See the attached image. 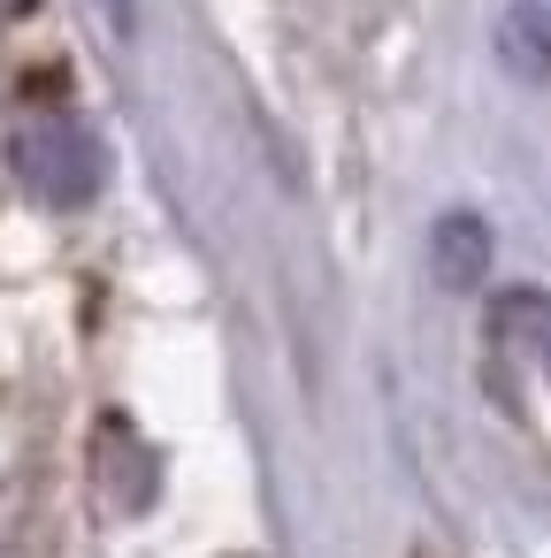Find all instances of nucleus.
Wrapping results in <instances>:
<instances>
[{
  "instance_id": "nucleus-1",
  "label": "nucleus",
  "mask_w": 551,
  "mask_h": 558,
  "mask_svg": "<svg viewBox=\"0 0 551 558\" xmlns=\"http://www.w3.org/2000/svg\"><path fill=\"white\" fill-rule=\"evenodd\" d=\"M9 169H16L24 192L47 199V207H85V199L108 184V154H100V138H93L77 116H32V123H16Z\"/></svg>"
},
{
  "instance_id": "nucleus-2",
  "label": "nucleus",
  "mask_w": 551,
  "mask_h": 558,
  "mask_svg": "<svg viewBox=\"0 0 551 558\" xmlns=\"http://www.w3.org/2000/svg\"><path fill=\"white\" fill-rule=\"evenodd\" d=\"M429 260H436L444 291H475L490 276V230H482V215H444L436 238H429Z\"/></svg>"
},
{
  "instance_id": "nucleus-7",
  "label": "nucleus",
  "mask_w": 551,
  "mask_h": 558,
  "mask_svg": "<svg viewBox=\"0 0 551 558\" xmlns=\"http://www.w3.org/2000/svg\"><path fill=\"white\" fill-rule=\"evenodd\" d=\"M0 558H9V550H0Z\"/></svg>"
},
{
  "instance_id": "nucleus-4",
  "label": "nucleus",
  "mask_w": 551,
  "mask_h": 558,
  "mask_svg": "<svg viewBox=\"0 0 551 558\" xmlns=\"http://www.w3.org/2000/svg\"><path fill=\"white\" fill-rule=\"evenodd\" d=\"M490 329L505 344H520L528 360H543V375H551V291H505L498 314H490Z\"/></svg>"
},
{
  "instance_id": "nucleus-5",
  "label": "nucleus",
  "mask_w": 551,
  "mask_h": 558,
  "mask_svg": "<svg viewBox=\"0 0 551 558\" xmlns=\"http://www.w3.org/2000/svg\"><path fill=\"white\" fill-rule=\"evenodd\" d=\"M93 9H100L108 39H131V32H139V0H93Z\"/></svg>"
},
{
  "instance_id": "nucleus-6",
  "label": "nucleus",
  "mask_w": 551,
  "mask_h": 558,
  "mask_svg": "<svg viewBox=\"0 0 551 558\" xmlns=\"http://www.w3.org/2000/svg\"><path fill=\"white\" fill-rule=\"evenodd\" d=\"M24 9H32V0H0V16H24Z\"/></svg>"
},
{
  "instance_id": "nucleus-3",
  "label": "nucleus",
  "mask_w": 551,
  "mask_h": 558,
  "mask_svg": "<svg viewBox=\"0 0 551 558\" xmlns=\"http://www.w3.org/2000/svg\"><path fill=\"white\" fill-rule=\"evenodd\" d=\"M498 47L520 77H551V0H513L498 24Z\"/></svg>"
}]
</instances>
